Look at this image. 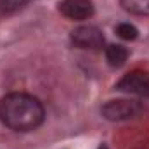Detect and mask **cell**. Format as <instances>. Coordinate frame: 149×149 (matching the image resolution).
<instances>
[{"label": "cell", "instance_id": "obj_1", "mask_svg": "<svg viewBox=\"0 0 149 149\" xmlns=\"http://www.w3.org/2000/svg\"><path fill=\"white\" fill-rule=\"evenodd\" d=\"M45 109L37 97L12 92L0 99V121L14 132H31L43 123Z\"/></svg>", "mask_w": 149, "mask_h": 149}, {"label": "cell", "instance_id": "obj_2", "mask_svg": "<svg viewBox=\"0 0 149 149\" xmlns=\"http://www.w3.org/2000/svg\"><path fill=\"white\" fill-rule=\"evenodd\" d=\"M142 113V106L139 101L134 99H116L109 101L102 106V116L111 121H125L137 118Z\"/></svg>", "mask_w": 149, "mask_h": 149}, {"label": "cell", "instance_id": "obj_3", "mask_svg": "<svg viewBox=\"0 0 149 149\" xmlns=\"http://www.w3.org/2000/svg\"><path fill=\"white\" fill-rule=\"evenodd\" d=\"M71 42L78 49L85 50H101L104 47V35L97 26H78L71 31Z\"/></svg>", "mask_w": 149, "mask_h": 149}, {"label": "cell", "instance_id": "obj_4", "mask_svg": "<svg viewBox=\"0 0 149 149\" xmlns=\"http://www.w3.org/2000/svg\"><path fill=\"white\" fill-rule=\"evenodd\" d=\"M116 88L130 94V95H137V97H148L149 95V74L146 71H130L127 73L118 83Z\"/></svg>", "mask_w": 149, "mask_h": 149}, {"label": "cell", "instance_id": "obj_5", "mask_svg": "<svg viewBox=\"0 0 149 149\" xmlns=\"http://www.w3.org/2000/svg\"><path fill=\"white\" fill-rule=\"evenodd\" d=\"M59 12L71 21H85L94 16V3L90 0H63Z\"/></svg>", "mask_w": 149, "mask_h": 149}, {"label": "cell", "instance_id": "obj_6", "mask_svg": "<svg viewBox=\"0 0 149 149\" xmlns=\"http://www.w3.org/2000/svg\"><path fill=\"white\" fill-rule=\"evenodd\" d=\"M127 57H128V50L123 45H109L106 49V61L109 63V66H113V68L123 66Z\"/></svg>", "mask_w": 149, "mask_h": 149}, {"label": "cell", "instance_id": "obj_7", "mask_svg": "<svg viewBox=\"0 0 149 149\" xmlns=\"http://www.w3.org/2000/svg\"><path fill=\"white\" fill-rule=\"evenodd\" d=\"M120 3L134 16H149V0H120Z\"/></svg>", "mask_w": 149, "mask_h": 149}, {"label": "cell", "instance_id": "obj_8", "mask_svg": "<svg viewBox=\"0 0 149 149\" xmlns=\"http://www.w3.org/2000/svg\"><path fill=\"white\" fill-rule=\"evenodd\" d=\"M33 0H0V16H9L14 14L16 10L26 7Z\"/></svg>", "mask_w": 149, "mask_h": 149}, {"label": "cell", "instance_id": "obj_9", "mask_svg": "<svg viewBox=\"0 0 149 149\" xmlns=\"http://www.w3.org/2000/svg\"><path fill=\"white\" fill-rule=\"evenodd\" d=\"M116 35L121 40H128L130 42V40H135L139 37V30L134 24H130V23H120L116 26Z\"/></svg>", "mask_w": 149, "mask_h": 149}, {"label": "cell", "instance_id": "obj_10", "mask_svg": "<svg viewBox=\"0 0 149 149\" xmlns=\"http://www.w3.org/2000/svg\"><path fill=\"white\" fill-rule=\"evenodd\" d=\"M99 149H109V148H108V146H104V144H102V146H99Z\"/></svg>", "mask_w": 149, "mask_h": 149}]
</instances>
